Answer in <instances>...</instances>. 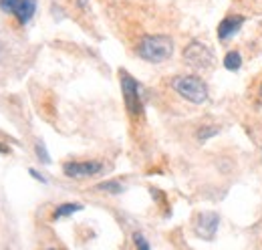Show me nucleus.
<instances>
[{"label":"nucleus","mask_w":262,"mask_h":250,"mask_svg":"<svg viewBox=\"0 0 262 250\" xmlns=\"http://www.w3.org/2000/svg\"><path fill=\"white\" fill-rule=\"evenodd\" d=\"M169 87L173 89V93H178L184 101L192 103V105H204L210 97L208 83L200 77V75H176L169 81Z\"/></svg>","instance_id":"1"},{"label":"nucleus","mask_w":262,"mask_h":250,"mask_svg":"<svg viewBox=\"0 0 262 250\" xmlns=\"http://www.w3.org/2000/svg\"><path fill=\"white\" fill-rule=\"evenodd\" d=\"M137 55L147 62H164L173 55V40L167 34H145L137 40Z\"/></svg>","instance_id":"2"},{"label":"nucleus","mask_w":262,"mask_h":250,"mask_svg":"<svg viewBox=\"0 0 262 250\" xmlns=\"http://www.w3.org/2000/svg\"><path fill=\"white\" fill-rule=\"evenodd\" d=\"M184 62L188 67H192L194 71H210L216 62V57L212 53V49L208 45H204L202 40H192L186 45L184 49Z\"/></svg>","instance_id":"3"},{"label":"nucleus","mask_w":262,"mask_h":250,"mask_svg":"<svg viewBox=\"0 0 262 250\" xmlns=\"http://www.w3.org/2000/svg\"><path fill=\"white\" fill-rule=\"evenodd\" d=\"M121 93L125 99V109L131 119H141L143 117V99L139 83L131 77L127 71H121Z\"/></svg>","instance_id":"4"},{"label":"nucleus","mask_w":262,"mask_h":250,"mask_svg":"<svg viewBox=\"0 0 262 250\" xmlns=\"http://www.w3.org/2000/svg\"><path fill=\"white\" fill-rule=\"evenodd\" d=\"M103 172H105V165L97 159H83V161H67V163H63V174L67 178H75V180L95 178Z\"/></svg>","instance_id":"5"},{"label":"nucleus","mask_w":262,"mask_h":250,"mask_svg":"<svg viewBox=\"0 0 262 250\" xmlns=\"http://www.w3.org/2000/svg\"><path fill=\"white\" fill-rule=\"evenodd\" d=\"M0 10L12 14L18 25H27L36 12V0H0Z\"/></svg>","instance_id":"6"},{"label":"nucleus","mask_w":262,"mask_h":250,"mask_svg":"<svg viewBox=\"0 0 262 250\" xmlns=\"http://www.w3.org/2000/svg\"><path fill=\"white\" fill-rule=\"evenodd\" d=\"M218 224H220V218H218L216 214H212V212H204V214L198 216L196 232L200 234V236L212 240L214 234H216V230H218Z\"/></svg>","instance_id":"7"},{"label":"nucleus","mask_w":262,"mask_h":250,"mask_svg":"<svg viewBox=\"0 0 262 250\" xmlns=\"http://www.w3.org/2000/svg\"><path fill=\"white\" fill-rule=\"evenodd\" d=\"M242 23H244V16H240V14H228V16L218 25V38H220L222 43H228L230 38L240 31Z\"/></svg>","instance_id":"8"},{"label":"nucleus","mask_w":262,"mask_h":250,"mask_svg":"<svg viewBox=\"0 0 262 250\" xmlns=\"http://www.w3.org/2000/svg\"><path fill=\"white\" fill-rule=\"evenodd\" d=\"M81 210H83V206H81V204H75V202H63V204H59V206L55 208V212H53V220L69 218V216H73V214H77V212H81Z\"/></svg>","instance_id":"9"},{"label":"nucleus","mask_w":262,"mask_h":250,"mask_svg":"<svg viewBox=\"0 0 262 250\" xmlns=\"http://www.w3.org/2000/svg\"><path fill=\"white\" fill-rule=\"evenodd\" d=\"M224 67H226L228 71H238V69L242 67V57H240V53H238V51H230L228 55L224 57Z\"/></svg>","instance_id":"10"},{"label":"nucleus","mask_w":262,"mask_h":250,"mask_svg":"<svg viewBox=\"0 0 262 250\" xmlns=\"http://www.w3.org/2000/svg\"><path fill=\"white\" fill-rule=\"evenodd\" d=\"M97 190L101 192H111V194H117V192H121L123 186L119 184V182H103V184H99Z\"/></svg>","instance_id":"11"},{"label":"nucleus","mask_w":262,"mask_h":250,"mask_svg":"<svg viewBox=\"0 0 262 250\" xmlns=\"http://www.w3.org/2000/svg\"><path fill=\"white\" fill-rule=\"evenodd\" d=\"M133 242H135V250H151L149 248V242L145 240V236L139 234V232L133 234Z\"/></svg>","instance_id":"12"},{"label":"nucleus","mask_w":262,"mask_h":250,"mask_svg":"<svg viewBox=\"0 0 262 250\" xmlns=\"http://www.w3.org/2000/svg\"><path fill=\"white\" fill-rule=\"evenodd\" d=\"M216 133H218V127H204V129L198 131V137H200L202 141H206V139H210V137L216 135Z\"/></svg>","instance_id":"13"},{"label":"nucleus","mask_w":262,"mask_h":250,"mask_svg":"<svg viewBox=\"0 0 262 250\" xmlns=\"http://www.w3.org/2000/svg\"><path fill=\"white\" fill-rule=\"evenodd\" d=\"M36 156L40 157V161H45V163H49V161H51V157L47 156V150L42 148V143H38V145H36Z\"/></svg>","instance_id":"14"},{"label":"nucleus","mask_w":262,"mask_h":250,"mask_svg":"<svg viewBox=\"0 0 262 250\" xmlns=\"http://www.w3.org/2000/svg\"><path fill=\"white\" fill-rule=\"evenodd\" d=\"M29 174H31V176H33L34 180H38V182H40V184H47V178H45V176H42V174H38V172H36V170H33V168H31V170H29Z\"/></svg>","instance_id":"15"},{"label":"nucleus","mask_w":262,"mask_h":250,"mask_svg":"<svg viewBox=\"0 0 262 250\" xmlns=\"http://www.w3.org/2000/svg\"><path fill=\"white\" fill-rule=\"evenodd\" d=\"M254 101L258 103V107H262V79L258 81V87H256V95H254Z\"/></svg>","instance_id":"16"},{"label":"nucleus","mask_w":262,"mask_h":250,"mask_svg":"<svg viewBox=\"0 0 262 250\" xmlns=\"http://www.w3.org/2000/svg\"><path fill=\"white\" fill-rule=\"evenodd\" d=\"M8 152H10V150H8L6 145H2V143H0V156H2V154H8Z\"/></svg>","instance_id":"17"},{"label":"nucleus","mask_w":262,"mask_h":250,"mask_svg":"<svg viewBox=\"0 0 262 250\" xmlns=\"http://www.w3.org/2000/svg\"><path fill=\"white\" fill-rule=\"evenodd\" d=\"M45 250H59V248H55V246H49V248H45Z\"/></svg>","instance_id":"18"},{"label":"nucleus","mask_w":262,"mask_h":250,"mask_svg":"<svg viewBox=\"0 0 262 250\" xmlns=\"http://www.w3.org/2000/svg\"><path fill=\"white\" fill-rule=\"evenodd\" d=\"M260 156H262V152H260Z\"/></svg>","instance_id":"19"}]
</instances>
